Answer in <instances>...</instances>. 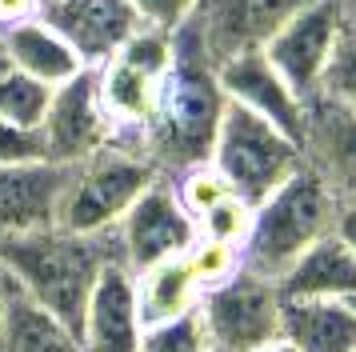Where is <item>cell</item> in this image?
<instances>
[{
  "label": "cell",
  "instance_id": "4",
  "mask_svg": "<svg viewBox=\"0 0 356 352\" xmlns=\"http://www.w3.org/2000/svg\"><path fill=\"white\" fill-rule=\"evenodd\" d=\"M164 176L145 148L124 141H108L92 157L68 164L60 208H56V228L68 232H113L120 216L132 208L140 192Z\"/></svg>",
  "mask_w": 356,
  "mask_h": 352
},
{
  "label": "cell",
  "instance_id": "25",
  "mask_svg": "<svg viewBox=\"0 0 356 352\" xmlns=\"http://www.w3.org/2000/svg\"><path fill=\"white\" fill-rule=\"evenodd\" d=\"M140 352H212L209 340H204V328H200V317L188 312L180 320H168V324H152L140 336Z\"/></svg>",
  "mask_w": 356,
  "mask_h": 352
},
{
  "label": "cell",
  "instance_id": "17",
  "mask_svg": "<svg viewBox=\"0 0 356 352\" xmlns=\"http://www.w3.org/2000/svg\"><path fill=\"white\" fill-rule=\"evenodd\" d=\"M0 52L17 64L20 72H29L33 80L49 84V88L65 84V80H72L76 72L88 68V64L72 52V45H68L65 36L52 29V24H44L40 16L0 32Z\"/></svg>",
  "mask_w": 356,
  "mask_h": 352
},
{
  "label": "cell",
  "instance_id": "2",
  "mask_svg": "<svg viewBox=\"0 0 356 352\" xmlns=\"http://www.w3.org/2000/svg\"><path fill=\"white\" fill-rule=\"evenodd\" d=\"M220 112H225V93L216 84V68L196 40L193 24L184 20L172 32V64L156 84V104L140 132L145 157L164 176L209 160Z\"/></svg>",
  "mask_w": 356,
  "mask_h": 352
},
{
  "label": "cell",
  "instance_id": "19",
  "mask_svg": "<svg viewBox=\"0 0 356 352\" xmlns=\"http://www.w3.org/2000/svg\"><path fill=\"white\" fill-rule=\"evenodd\" d=\"M132 285H136V312L145 328L188 317L200 304V285L184 256H168V260L132 272Z\"/></svg>",
  "mask_w": 356,
  "mask_h": 352
},
{
  "label": "cell",
  "instance_id": "10",
  "mask_svg": "<svg viewBox=\"0 0 356 352\" xmlns=\"http://www.w3.org/2000/svg\"><path fill=\"white\" fill-rule=\"evenodd\" d=\"M300 4L305 0H196L188 24L216 68L236 52L260 48L268 32Z\"/></svg>",
  "mask_w": 356,
  "mask_h": 352
},
{
  "label": "cell",
  "instance_id": "32",
  "mask_svg": "<svg viewBox=\"0 0 356 352\" xmlns=\"http://www.w3.org/2000/svg\"><path fill=\"white\" fill-rule=\"evenodd\" d=\"M257 352H296L289 344V340H273V344H264V349H257Z\"/></svg>",
  "mask_w": 356,
  "mask_h": 352
},
{
  "label": "cell",
  "instance_id": "5",
  "mask_svg": "<svg viewBox=\"0 0 356 352\" xmlns=\"http://www.w3.org/2000/svg\"><path fill=\"white\" fill-rule=\"evenodd\" d=\"M209 164L228 180L232 196L257 208L268 192H276L292 173L305 168V152L264 116L225 100V112H220V125L209 148Z\"/></svg>",
  "mask_w": 356,
  "mask_h": 352
},
{
  "label": "cell",
  "instance_id": "23",
  "mask_svg": "<svg viewBox=\"0 0 356 352\" xmlns=\"http://www.w3.org/2000/svg\"><path fill=\"white\" fill-rule=\"evenodd\" d=\"M316 96L356 112V29H344L337 36V48H332V56L324 64V77H321Z\"/></svg>",
  "mask_w": 356,
  "mask_h": 352
},
{
  "label": "cell",
  "instance_id": "15",
  "mask_svg": "<svg viewBox=\"0 0 356 352\" xmlns=\"http://www.w3.org/2000/svg\"><path fill=\"white\" fill-rule=\"evenodd\" d=\"M68 164L52 160H20V164H0V240L52 228L60 192H65Z\"/></svg>",
  "mask_w": 356,
  "mask_h": 352
},
{
  "label": "cell",
  "instance_id": "18",
  "mask_svg": "<svg viewBox=\"0 0 356 352\" xmlns=\"http://www.w3.org/2000/svg\"><path fill=\"white\" fill-rule=\"evenodd\" d=\"M280 340L296 352H356V312L348 301H284Z\"/></svg>",
  "mask_w": 356,
  "mask_h": 352
},
{
  "label": "cell",
  "instance_id": "7",
  "mask_svg": "<svg viewBox=\"0 0 356 352\" xmlns=\"http://www.w3.org/2000/svg\"><path fill=\"white\" fill-rule=\"evenodd\" d=\"M340 32H344V16L337 0H305L268 32L260 52L292 84V93L300 100H312Z\"/></svg>",
  "mask_w": 356,
  "mask_h": 352
},
{
  "label": "cell",
  "instance_id": "21",
  "mask_svg": "<svg viewBox=\"0 0 356 352\" xmlns=\"http://www.w3.org/2000/svg\"><path fill=\"white\" fill-rule=\"evenodd\" d=\"M52 88L33 80L29 72H20L17 64L0 52V120H13L20 128H36L44 116Z\"/></svg>",
  "mask_w": 356,
  "mask_h": 352
},
{
  "label": "cell",
  "instance_id": "14",
  "mask_svg": "<svg viewBox=\"0 0 356 352\" xmlns=\"http://www.w3.org/2000/svg\"><path fill=\"white\" fill-rule=\"evenodd\" d=\"M76 336H81L84 352H140L145 324L136 312V285L120 260H113L100 272L92 296L84 304Z\"/></svg>",
  "mask_w": 356,
  "mask_h": 352
},
{
  "label": "cell",
  "instance_id": "11",
  "mask_svg": "<svg viewBox=\"0 0 356 352\" xmlns=\"http://www.w3.org/2000/svg\"><path fill=\"white\" fill-rule=\"evenodd\" d=\"M36 16L60 32L88 68L113 61L140 29L129 0H36Z\"/></svg>",
  "mask_w": 356,
  "mask_h": 352
},
{
  "label": "cell",
  "instance_id": "13",
  "mask_svg": "<svg viewBox=\"0 0 356 352\" xmlns=\"http://www.w3.org/2000/svg\"><path fill=\"white\" fill-rule=\"evenodd\" d=\"M300 152L305 168L321 176L337 200H356V112L312 96L305 104Z\"/></svg>",
  "mask_w": 356,
  "mask_h": 352
},
{
  "label": "cell",
  "instance_id": "24",
  "mask_svg": "<svg viewBox=\"0 0 356 352\" xmlns=\"http://www.w3.org/2000/svg\"><path fill=\"white\" fill-rule=\"evenodd\" d=\"M248 228H252V205H244L241 196H225L204 216H196V237L216 240V244H232V248L244 244Z\"/></svg>",
  "mask_w": 356,
  "mask_h": 352
},
{
  "label": "cell",
  "instance_id": "34",
  "mask_svg": "<svg viewBox=\"0 0 356 352\" xmlns=\"http://www.w3.org/2000/svg\"><path fill=\"white\" fill-rule=\"evenodd\" d=\"M348 304H353V312H356V296H348Z\"/></svg>",
  "mask_w": 356,
  "mask_h": 352
},
{
  "label": "cell",
  "instance_id": "22",
  "mask_svg": "<svg viewBox=\"0 0 356 352\" xmlns=\"http://www.w3.org/2000/svg\"><path fill=\"white\" fill-rule=\"evenodd\" d=\"M172 180V192H177V200L184 205V212L188 216H204L212 205H220L225 196H232V189H228V180L216 168H212L209 160H200V164H188V168H180V173L168 176Z\"/></svg>",
  "mask_w": 356,
  "mask_h": 352
},
{
  "label": "cell",
  "instance_id": "16",
  "mask_svg": "<svg viewBox=\"0 0 356 352\" xmlns=\"http://www.w3.org/2000/svg\"><path fill=\"white\" fill-rule=\"evenodd\" d=\"M276 292L280 301H348L356 296V256L328 232L276 276Z\"/></svg>",
  "mask_w": 356,
  "mask_h": 352
},
{
  "label": "cell",
  "instance_id": "6",
  "mask_svg": "<svg viewBox=\"0 0 356 352\" xmlns=\"http://www.w3.org/2000/svg\"><path fill=\"white\" fill-rule=\"evenodd\" d=\"M280 308L276 280L241 269L200 292L196 317L212 352H257L280 340Z\"/></svg>",
  "mask_w": 356,
  "mask_h": 352
},
{
  "label": "cell",
  "instance_id": "27",
  "mask_svg": "<svg viewBox=\"0 0 356 352\" xmlns=\"http://www.w3.org/2000/svg\"><path fill=\"white\" fill-rule=\"evenodd\" d=\"M136 20L145 24V29H156V32H172L193 16V4L196 0H129Z\"/></svg>",
  "mask_w": 356,
  "mask_h": 352
},
{
  "label": "cell",
  "instance_id": "12",
  "mask_svg": "<svg viewBox=\"0 0 356 352\" xmlns=\"http://www.w3.org/2000/svg\"><path fill=\"white\" fill-rule=\"evenodd\" d=\"M216 84H220L225 100L264 116L268 125H276L284 136H292V141L300 144L308 100H300V96L292 93V84L264 61L260 48L236 52V56H228L225 64H216Z\"/></svg>",
  "mask_w": 356,
  "mask_h": 352
},
{
  "label": "cell",
  "instance_id": "30",
  "mask_svg": "<svg viewBox=\"0 0 356 352\" xmlns=\"http://www.w3.org/2000/svg\"><path fill=\"white\" fill-rule=\"evenodd\" d=\"M36 16V0H0V32Z\"/></svg>",
  "mask_w": 356,
  "mask_h": 352
},
{
  "label": "cell",
  "instance_id": "20",
  "mask_svg": "<svg viewBox=\"0 0 356 352\" xmlns=\"http://www.w3.org/2000/svg\"><path fill=\"white\" fill-rule=\"evenodd\" d=\"M0 352H84L81 336L65 328L56 317L33 301L17 296L8 288V304H4V320H0Z\"/></svg>",
  "mask_w": 356,
  "mask_h": 352
},
{
  "label": "cell",
  "instance_id": "33",
  "mask_svg": "<svg viewBox=\"0 0 356 352\" xmlns=\"http://www.w3.org/2000/svg\"><path fill=\"white\" fill-rule=\"evenodd\" d=\"M4 304H8V285H4V276H0V320H4Z\"/></svg>",
  "mask_w": 356,
  "mask_h": 352
},
{
  "label": "cell",
  "instance_id": "1",
  "mask_svg": "<svg viewBox=\"0 0 356 352\" xmlns=\"http://www.w3.org/2000/svg\"><path fill=\"white\" fill-rule=\"evenodd\" d=\"M113 260H120L116 232H68L52 224L0 240L4 285L72 333L81 328L84 304Z\"/></svg>",
  "mask_w": 356,
  "mask_h": 352
},
{
  "label": "cell",
  "instance_id": "26",
  "mask_svg": "<svg viewBox=\"0 0 356 352\" xmlns=\"http://www.w3.org/2000/svg\"><path fill=\"white\" fill-rule=\"evenodd\" d=\"M184 260H188V269H193L200 292L212 288V285H220V280H228L232 272H241V248L216 244V240H200V237H196V244L184 253Z\"/></svg>",
  "mask_w": 356,
  "mask_h": 352
},
{
  "label": "cell",
  "instance_id": "29",
  "mask_svg": "<svg viewBox=\"0 0 356 352\" xmlns=\"http://www.w3.org/2000/svg\"><path fill=\"white\" fill-rule=\"evenodd\" d=\"M332 237L356 256V200H340L337 216H332Z\"/></svg>",
  "mask_w": 356,
  "mask_h": 352
},
{
  "label": "cell",
  "instance_id": "28",
  "mask_svg": "<svg viewBox=\"0 0 356 352\" xmlns=\"http://www.w3.org/2000/svg\"><path fill=\"white\" fill-rule=\"evenodd\" d=\"M20 160H44L36 128H20L13 120H0V164H20Z\"/></svg>",
  "mask_w": 356,
  "mask_h": 352
},
{
  "label": "cell",
  "instance_id": "9",
  "mask_svg": "<svg viewBox=\"0 0 356 352\" xmlns=\"http://www.w3.org/2000/svg\"><path fill=\"white\" fill-rule=\"evenodd\" d=\"M36 136H40V157L52 164H76L113 141V125L100 109L97 68H84L52 88Z\"/></svg>",
  "mask_w": 356,
  "mask_h": 352
},
{
  "label": "cell",
  "instance_id": "3",
  "mask_svg": "<svg viewBox=\"0 0 356 352\" xmlns=\"http://www.w3.org/2000/svg\"><path fill=\"white\" fill-rule=\"evenodd\" d=\"M337 196L312 168L292 173L276 192L252 208V228L241 244V269L276 280L308 244L332 232Z\"/></svg>",
  "mask_w": 356,
  "mask_h": 352
},
{
  "label": "cell",
  "instance_id": "8",
  "mask_svg": "<svg viewBox=\"0 0 356 352\" xmlns=\"http://www.w3.org/2000/svg\"><path fill=\"white\" fill-rule=\"evenodd\" d=\"M113 232L116 248H120V264L129 272H140L168 256H184L196 244V221L177 200L168 176H156L132 200V208L120 216Z\"/></svg>",
  "mask_w": 356,
  "mask_h": 352
},
{
  "label": "cell",
  "instance_id": "31",
  "mask_svg": "<svg viewBox=\"0 0 356 352\" xmlns=\"http://www.w3.org/2000/svg\"><path fill=\"white\" fill-rule=\"evenodd\" d=\"M340 16H344V29H356V0H337Z\"/></svg>",
  "mask_w": 356,
  "mask_h": 352
}]
</instances>
